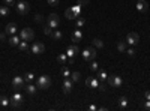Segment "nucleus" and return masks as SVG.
I'll return each instance as SVG.
<instances>
[{
	"label": "nucleus",
	"instance_id": "1",
	"mask_svg": "<svg viewBox=\"0 0 150 111\" xmlns=\"http://www.w3.org/2000/svg\"><path fill=\"white\" fill-rule=\"evenodd\" d=\"M36 86H38V89H42V90L48 89L51 86V78L48 75H41L38 78V81H36Z\"/></svg>",
	"mask_w": 150,
	"mask_h": 111
},
{
	"label": "nucleus",
	"instance_id": "2",
	"mask_svg": "<svg viewBox=\"0 0 150 111\" xmlns=\"http://www.w3.org/2000/svg\"><path fill=\"white\" fill-rule=\"evenodd\" d=\"M107 81H108V84H110L113 89H120V87L123 86V80L120 78L119 75H111V77H108Z\"/></svg>",
	"mask_w": 150,
	"mask_h": 111
},
{
	"label": "nucleus",
	"instance_id": "3",
	"mask_svg": "<svg viewBox=\"0 0 150 111\" xmlns=\"http://www.w3.org/2000/svg\"><path fill=\"white\" fill-rule=\"evenodd\" d=\"M23 101H24L23 95H20V93H14V95L11 96V99H9V104H11L14 108H18V107H21Z\"/></svg>",
	"mask_w": 150,
	"mask_h": 111
},
{
	"label": "nucleus",
	"instance_id": "4",
	"mask_svg": "<svg viewBox=\"0 0 150 111\" xmlns=\"http://www.w3.org/2000/svg\"><path fill=\"white\" fill-rule=\"evenodd\" d=\"M17 6V12H18L20 15H27V12L30 11V6L27 2H24V0H21V2H18L15 5Z\"/></svg>",
	"mask_w": 150,
	"mask_h": 111
},
{
	"label": "nucleus",
	"instance_id": "5",
	"mask_svg": "<svg viewBox=\"0 0 150 111\" xmlns=\"http://www.w3.org/2000/svg\"><path fill=\"white\" fill-rule=\"evenodd\" d=\"M20 38L23 39V41H33V38H35V32L32 30V29H29V27H26V29H21V33H20Z\"/></svg>",
	"mask_w": 150,
	"mask_h": 111
},
{
	"label": "nucleus",
	"instance_id": "6",
	"mask_svg": "<svg viewBox=\"0 0 150 111\" xmlns=\"http://www.w3.org/2000/svg\"><path fill=\"white\" fill-rule=\"evenodd\" d=\"M60 24V17L57 14H50L48 15V26L51 29H57Z\"/></svg>",
	"mask_w": 150,
	"mask_h": 111
},
{
	"label": "nucleus",
	"instance_id": "7",
	"mask_svg": "<svg viewBox=\"0 0 150 111\" xmlns=\"http://www.w3.org/2000/svg\"><path fill=\"white\" fill-rule=\"evenodd\" d=\"M126 44L128 45H131V47H134V45H137L138 42H140V36H138V33H135V32H131L129 35L126 36Z\"/></svg>",
	"mask_w": 150,
	"mask_h": 111
},
{
	"label": "nucleus",
	"instance_id": "8",
	"mask_svg": "<svg viewBox=\"0 0 150 111\" xmlns=\"http://www.w3.org/2000/svg\"><path fill=\"white\" fill-rule=\"evenodd\" d=\"M30 50H32L33 54H42L44 51H45V45H44L42 42H38V41H36V42H33V45H32Z\"/></svg>",
	"mask_w": 150,
	"mask_h": 111
},
{
	"label": "nucleus",
	"instance_id": "9",
	"mask_svg": "<svg viewBox=\"0 0 150 111\" xmlns=\"http://www.w3.org/2000/svg\"><path fill=\"white\" fill-rule=\"evenodd\" d=\"M96 57V50L95 48H86L84 51H83V59L84 60H93V59Z\"/></svg>",
	"mask_w": 150,
	"mask_h": 111
},
{
	"label": "nucleus",
	"instance_id": "10",
	"mask_svg": "<svg viewBox=\"0 0 150 111\" xmlns=\"http://www.w3.org/2000/svg\"><path fill=\"white\" fill-rule=\"evenodd\" d=\"M72 86H74V81H72V80H69V78H65V80H63L62 89H63V93H65V95L71 93V90H72Z\"/></svg>",
	"mask_w": 150,
	"mask_h": 111
},
{
	"label": "nucleus",
	"instance_id": "11",
	"mask_svg": "<svg viewBox=\"0 0 150 111\" xmlns=\"http://www.w3.org/2000/svg\"><path fill=\"white\" fill-rule=\"evenodd\" d=\"M78 53H80V48H78L77 45H71V47H68V50H66L68 59H74Z\"/></svg>",
	"mask_w": 150,
	"mask_h": 111
},
{
	"label": "nucleus",
	"instance_id": "12",
	"mask_svg": "<svg viewBox=\"0 0 150 111\" xmlns=\"http://www.w3.org/2000/svg\"><path fill=\"white\" fill-rule=\"evenodd\" d=\"M137 9L141 14H146L149 11V5H147L146 0H138V2H137Z\"/></svg>",
	"mask_w": 150,
	"mask_h": 111
},
{
	"label": "nucleus",
	"instance_id": "13",
	"mask_svg": "<svg viewBox=\"0 0 150 111\" xmlns=\"http://www.w3.org/2000/svg\"><path fill=\"white\" fill-rule=\"evenodd\" d=\"M86 86L90 87V89H98V86H99V80L95 78V77H90V78L86 80Z\"/></svg>",
	"mask_w": 150,
	"mask_h": 111
},
{
	"label": "nucleus",
	"instance_id": "14",
	"mask_svg": "<svg viewBox=\"0 0 150 111\" xmlns=\"http://www.w3.org/2000/svg\"><path fill=\"white\" fill-rule=\"evenodd\" d=\"M12 86L15 89H24V78H23V77H14Z\"/></svg>",
	"mask_w": 150,
	"mask_h": 111
},
{
	"label": "nucleus",
	"instance_id": "15",
	"mask_svg": "<svg viewBox=\"0 0 150 111\" xmlns=\"http://www.w3.org/2000/svg\"><path fill=\"white\" fill-rule=\"evenodd\" d=\"M65 17H66L68 20H77L78 18V14L75 12L74 8H68L66 12H65Z\"/></svg>",
	"mask_w": 150,
	"mask_h": 111
},
{
	"label": "nucleus",
	"instance_id": "16",
	"mask_svg": "<svg viewBox=\"0 0 150 111\" xmlns=\"http://www.w3.org/2000/svg\"><path fill=\"white\" fill-rule=\"evenodd\" d=\"M5 32L8 33V35H15V33H17V24L15 23H9V24L6 26Z\"/></svg>",
	"mask_w": 150,
	"mask_h": 111
},
{
	"label": "nucleus",
	"instance_id": "17",
	"mask_svg": "<svg viewBox=\"0 0 150 111\" xmlns=\"http://www.w3.org/2000/svg\"><path fill=\"white\" fill-rule=\"evenodd\" d=\"M9 45H12V47H18V44L21 42V38H18L17 35H11V38H9Z\"/></svg>",
	"mask_w": 150,
	"mask_h": 111
},
{
	"label": "nucleus",
	"instance_id": "18",
	"mask_svg": "<svg viewBox=\"0 0 150 111\" xmlns=\"http://www.w3.org/2000/svg\"><path fill=\"white\" fill-rule=\"evenodd\" d=\"M83 39V33H81V30H75L74 33H72V41L74 42H80Z\"/></svg>",
	"mask_w": 150,
	"mask_h": 111
},
{
	"label": "nucleus",
	"instance_id": "19",
	"mask_svg": "<svg viewBox=\"0 0 150 111\" xmlns=\"http://www.w3.org/2000/svg\"><path fill=\"white\" fill-rule=\"evenodd\" d=\"M126 45H128L126 41H119L117 42V50L120 51V53H126V48H128Z\"/></svg>",
	"mask_w": 150,
	"mask_h": 111
},
{
	"label": "nucleus",
	"instance_id": "20",
	"mask_svg": "<svg viewBox=\"0 0 150 111\" xmlns=\"http://www.w3.org/2000/svg\"><path fill=\"white\" fill-rule=\"evenodd\" d=\"M9 15V6H0V17H8Z\"/></svg>",
	"mask_w": 150,
	"mask_h": 111
},
{
	"label": "nucleus",
	"instance_id": "21",
	"mask_svg": "<svg viewBox=\"0 0 150 111\" xmlns=\"http://www.w3.org/2000/svg\"><path fill=\"white\" fill-rule=\"evenodd\" d=\"M36 90H38V86H33V84H29L27 86V89H26V92L29 93V95H35V93H36Z\"/></svg>",
	"mask_w": 150,
	"mask_h": 111
},
{
	"label": "nucleus",
	"instance_id": "22",
	"mask_svg": "<svg viewBox=\"0 0 150 111\" xmlns=\"http://www.w3.org/2000/svg\"><path fill=\"white\" fill-rule=\"evenodd\" d=\"M18 50H20V51H27V50H29V44H27V41H23V39H21V42L18 44Z\"/></svg>",
	"mask_w": 150,
	"mask_h": 111
},
{
	"label": "nucleus",
	"instance_id": "23",
	"mask_svg": "<svg viewBox=\"0 0 150 111\" xmlns=\"http://www.w3.org/2000/svg\"><path fill=\"white\" fill-rule=\"evenodd\" d=\"M98 77H99V80H101V81H105V80L108 78L107 72H105L104 69H98Z\"/></svg>",
	"mask_w": 150,
	"mask_h": 111
},
{
	"label": "nucleus",
	"instance_id": "24",
	"mask_svg": "<svg viewBox=\"0 0 150 111\" xmlns=\"http://www.w3.org/2000/svg\"><path fill=\"white\" fill-rule=\"evenodd\" d=\"M71 80H72V81H80L81 80V74L80 72H71Z\"/></svg>",
	"mask_w": 150,
	"mask_h": 111
},
{
	"label": "nucleus",
	"instance_id": "25",
	"mask_svg": "<svg viewBox=\"0 0 150 111\" xmlns=\"http://www.w3.org/2000/svg\"><path fill=\"white\" fill-rule=\"evenodd\" d=\"M51 36H53V39H56V41H60L62 38H63V35H62V32H59V30L53 32V33H51Z\"/></svg>",
	"mask_w": 150,
	"mask_h": 111
},
{
	"label": "nucleus",
	"instance_id": "26",
	"mask_svg": "<svg viewBox=\"0 0 150 111\" xmlns=\"http://www.w3.org/2000/svg\"><path fill=\"white\" fill-rule=\"evenodd\" d=\"M9 105V99L6 96H0V107H8Z\"/></svg>",
	"mask_w": 150,
	"mask_h": 111
},
{
	"label": "nucleus",
	"instance_id": "27",
	"mask_svg": "<svg viewBox=\"0 0 150 111\" xmlns=\"http://www.w3.org/2000/svg\"><path fill=\"white\" fill-rule=\"evenodd\" d=\"M119 105H120V108H126V105H128V99H126L125 96H122V98L119 99Z\"/></svg>",
	"mask_w": 150,
	"mask_h": 111
},
{
	"label": "nucleus",
	"instance_id": "28",
	"mask_svg": "<svg viewBox=\"0 0 150 111\" xmlns=\"http://www.w3.org/2000/svg\"><path fill=\"white\" fill-rule=\"evenodd\" d=\"M66 60H68V56H66V54H59V56H57V62H59V63H65Z\"/></svg>",
	"mask_w": 150,
	"mask_h": 111
},
{
	"label": "nucleus",
	"instance_id": "29",
	"mask_svg": "<svg viewBox=\"0 0 150 111\" xmlns=\"http://www.w3.org/2000/svg\"><path fill=\"white\" fill-rule=\"evenodd\" d=\"M75 24H77V29H80V27H83V26L86 24V20L84 18H77Z\"/></svg>",
	"mask_w": 150,
	"mask_h": 111
},
{
	"label": "nucleus",
	"instance_id": "30",
	"mask_svg": "<svg viewBox=\"0 0 150 111\" xmlns=\"http://www.w3.org/2000/svg\"><path fill=\"white\" fill-rule=\"evenodd\" d=\"M93 45H95V47H98V48H102V47H104V42H102L101 39L96 38V39H93Z\"/></svg>",
	"mask_w": 150,
	"mask_h": 111
},
{
	"label": "nucleus",
	"instance_id": "31",
	"mask_svg": "<svg viewBox=\"0 0 150 111\" xmlns=\"http://www.w3.org/2000/svg\"><path fill=\"white\" fill-rule=\"evenodd\" d=\"M90 69H92L93 72H98V69H99V63H98V62H92V63H90Z\"/></svg>",
	"mask_w": 150,
	"mask_h": 111
},
{
	"label": "nucleus",
	"instance_id": "32",
	"mask_svg": "<svg viewBox=\"0 0 150 111\" xmlns=\"http://www.w3.org/2000/svg\"><path fill=\"white\" fill-rule=\"evenodd\" d=\"M26 80H27V81H33V80H35V74H33V72H27V75H26Z\"/></svg>",
	"mask_w": 150,
	"mask_h": 111
},
{
	"label": "nucleus",
	"instance_id": "33",
	"mask_svg": "<svg viewBox=\"0 0 150 111\" xmlns=\"http://www.w3.org/2000/svg\"><path fill=\"white\" fill-rule=\"evenodd\" d=\"M126 53H128L131 57H134V56H135V50L132 48V47H131V48H126Z\"/></svg>",
	"mask_w": 150,
	"mask_h": 111
},
{
	"label": "nucleus",
	"instance_id": "34",
	"mask_svg": "<svg viewBox=\"0 0 150 111\" xmlns=\"http://www.w3.org/2000/svg\"><path fill=\"white\" fill-rule=\"evenodd\" d=\"M3 3L6 6H15V0H3Z\"/></svg>",
	"mask_w": 150,
	"mask_h": 111
},
{
	"label": "nucleus",
	"instance_id": "35",
	"mask_svg": "<svg viewBox=\"0 0 150 111\" xmlns=\"http://www.w3.org/2000/svg\"><path fill=\"white\" fill-rule=\"evenodd\" d=\"M42 15L41 14H36V15H35V21H36V23H42Z\"/></svg>",
	"mask_w": 150,
	"mask_h": 111
},
{
	"label": "nucleus",
	"instance_id": "36",
	"mask_svg": "<svg viewBox=\"0 0 150 111\" xmlns=\"http://www.w3.org/2000/svg\"><path fill=\"white\" fill-rule=\"evenodd\" d=\"M44 33H45V35H51V27L50 26H45V27H44Z\"/></svg>",
	"mask_w": 150,
	"mask_h": 111
},
{
	"label": "nucleus",
	"instance_id": "37",
	"mask_svg": "<svg viewBox=\"0 0 150 111\" xmlns=\"http://www.w3.org/2000/svg\"><path fill=\"white\" fill-rule=\"evenodd\" d=\"M62 75H63V77H66V78H68V77L71 75V72L66 69V68H65V69H62Z\"/></svg>",
	"mask_w": 150,
	"mask_h": 111
},
{
	"label": "nucleus",
	"instance_id": "38",
	"mask_svg": "<svg viewBox=\"0 0 150 111\" xmlns=\"http://www.w3.org/2000/svg\"><path fill=\"white\" fill-rule=\"evenodd\" d=\"M89 2H90V0H78V5L84 6V5H89Z\"/></svg>",
	"mask_w": 150,
	"mask_h": 111
},
{
	"label": "nucleus",
	"instance_id": "39",
	"mask_svg": "<svg viewBox=\"0 0 150 111\" xmlns=\"http://www.w3.org/2000/svg\"><path fill=\"white\" fill-rule=\"evenodd\" d=\"M48 3H50L51 6H57V5H59V0H48Z\"/></svg>",
	"mask_w": 150,
	"mask_h": 111
},
{
	"label": "nucleus",
	"instance_id": "40",
	"mask_svg": "<svg viewBox=\"0 0 150 111\" xmlns=\"http://www.w3.org/2000/svg\"><path fill=\"white\" fill-rule=\"evenodd\" d=\"M0 41H2V42L6 41V32L5 33H0Z\"/></svg>",
	"mask_w": 150,
	"mask_h": 111
},
{
	"label": "nucleus",
	"instance_id": "41",
	"mask_svg": "<svg viewBox=\"0 0 150 111\" xmlns=\"http://www.w3.org/2000/svg\"><path fill=\"white\" fill-rule=\"evenodd\" d=\"M144 108H146V110H150V101H146V102H144Z\"/></svg>",
	"mask_w": 150,
	"mask_h": 111
},
{
	"label": "nucleus",
	"instance_id": "42",
	"mask_svg": "<svg viewBox=\"0 0 150 111\" xmlns=\"http://www.w3.org/2000/svg\"><path fill=\"white\" fill-rule=\"evenodd\" d=\"M98 89H99L101 92H105V86H104V84H99V86H98Z\"/></svg>",
	"mask_w": 150,
	"mask_h": 111
},
{
	"label": "nucleus",
	"instance_id": "43",
	"mask_svg": "<svg viewBox=\"0 0 150 111\" xmlns=\"http://www.w3.org/2000/svg\"><path fill=\"white\" fill-rule=\"evenodd\" d=\"M89 110H90V111H96V110H98V107H96V105H90Z\"/></svg>",
	"mask_w": 150,
	"mask_h": 111
},
{
	"label": "nucleus",
	"instance_id": "44",
	"mask_svg": "<svg viewBox=\"0 0 150 111\" xmlns=\"http://www.w3.org/2000/svg\"><path fill=\"white\" fill-rule=\"evenodd\" d=\"M144 96H146V99H147V101H150V90H149V92H146V95H144Z\"/></svg>",
	"mask_w": 150,
	"mask_h": 111
}]
</instances>
